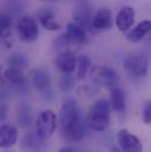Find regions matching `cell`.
Returning a JSON list of instances; mask_svg holds the SVG:
<instances>
[{"instance_id": "d6986e66", "label": "cell", "mask_w": 151, "mask_h": 152, "mask_svg": "<svg viewBox=\"0 0 151 152\" xmlns=\"http://www.w3.org/2000/svg\"><path fill=\"white\" fill-rule=\"evenodd\" d=\"M66 34L72 39L73 41H76L78 45H83L87 41V37H86V31L77 25L76 23H70L67 24V31H66Z\"/></svg>"}, {"instance_id": "30bf717a", "label": "cell", "mask_w": 151, "mask_h": 152, "mask_svg": "<svg viewBox=\"0 0 151 152\" xmlns=\"http://www.w3.org/2000/svg\"><path fill=\"white\" fill-rule=\"evenodd\" d=\"M135 23V10L131 6H124L116 17V26L120 32H126Z\"/></svg>"}, {"instance_id": "e0dca14e", "label": "cell", "mask_w": 151, "mask_h": 152, "mask_svg": "<svg viewBox=\"0 0 151 152\" xmlns=\"http://www.w3.org/2000/svg\"><path fill=\"white\" fill-rule=\"evenodd\" d=\"M54 46L57 48V51L59 53H64V52H72L75 53V51L80 46L78 45L76 41H73L66 33L59 36L57 40L54 41Z\"/></svg>"}, {"instance_id": "7a4b0ae2", "label": "cell", "mask_w": 151, "mask_h": 152, "mask_svg": "<svg viewBox=\"0 0 151 152\" xmlns=\"http://www.w3.org/2000/svg\"><path fill=\"white\" fill-rule=\"evenodd\" d=\"M111 117V105L105 98L98 99L91 107L89 113V125L92 130L97 132L104 131L110 123Z\"/></svg>"}, {"instance_id": "9c48e42d", "label": "cell", "mask_w": 151, "mask_h": 152, "mask_svg": "<svg viewBox=\"0 0 151 152\" xmlns=\"http://www.w3.org/2000/svg\"><path fill=\"white\" fill-rule=\"evenodd\" d=\"M73 18H75L73 23L81 26L84 30H86V27L90 26L92 18V7L87 0H79L77 2Z\"/></svg>"}, {"instance_id": "7c38bea8", "label": "cell", "mask_w": 151, "mask_h": 152, "mask_svg": "<svg viewBox=\"0 0 151 152\" xmlns=\"http://www.w3.org/2000/svg\"><path fill=\"white\" fill-rule=\"evenodd\" d=\"M18 130L12 125H0V148L10 149L18 142Z\"/></svg>"}, {"instance_id": "3957f363", "label": "cell", "mask_w": 151, "mask_h": 152, "mask_svg": "<svg viewBox=\"0 0 151 152\" xmlns=\"http://www.w3.org/2000/svg\"><path fill=\"white\" fill-rule=\"evenodd\" d=\"M149 58L143 53H132L129 54L124 60L125 72L132 78H144L148 73Z\"/></svg>"}, {"instance_id": "ba28073f", "label": "cell", "mask_w": 151, "mask_h": 152, "mask_svg": "<svg viewBox=\"0 0 151 152\" xmlns=\"http://www.w3.org/2000/svg\"><path fill=\"white\" fill-rule=\"evenodd\" d=\"M90 26L96 31H106L113 26V15L109 7L98 10L91 18Z\"/></svg>"}, {"instance_id": "f1b7e54d", "label": "cell", "mask_w": 151, "mask_h": 152, "mask_svg": "<svg viewBox=\"0 0 151 152\" xmlns=\"http://www.w3.org/2000/svg\"><path fill=\"white\" fill-rule=\"evenodd\" d=\"M112 152H123L120 149H117V148H113L112 149Z\"/></svg>"}, {"instance_id": "d4e9b609", "label": "cell", "mask_w": 151, "mask_h": 152, "mask_svg": "<svg viewBox=\"0 0 151 152\" xmlns=\"http://www.w3.org/2000/svg\"><path fill=\"white\" fill-rule=\"evenodd\" d=\"M142 119L145 124H150L151 123V103L148 102L145 103L144 107H143V113H142Z\"/></svg>"}, {"instance_id": "cb8c5ba5", "label": "cell", "mask_w": 151, "mask_h": 152, "mask_svg": "<svg viewBox=\"0 0 151 152\" xmlns=\"http://www.w3.org/2000/svg\"><path fill=\"white\" fill-rule=\"evenodd\" d=\"M12 30V19L7 14H0V32Z\"/></svg>"}, {"instance_id": "8fae6325", "label": "cell", "mask_w": 151, "mask_h": 152, "mask_svg": "<svg viewBox=\"0 0 151 152\" xmlns=\"http://www.w3.org/2000/svg\"><path fill=\"white\" fill-rule=\"evenodd\" d=\"M57 69L63 73H73L77 65V57L72 52L59 53L54 60Z\"/></svg>"}, {"instance_id": "5b68a950", "label": "cell", "mask_w": 151, "mask_h": 152, "mask_svg": "<svg viewBox=\"0 0 151 152\" xmlns=\"http://www.w3.org/2000/svg\"><path fill=\"white\" fill-rule=\"evenodd\" d=\"M90 76L97 85L105 88H112L118 85L119 81V76L117 72L109 66H92Z\"/></svg>"}, {"instance_id": "6da1fadb", "label": "cell", "mask_w": 151, "mask_h": 152, "mask_svg": "<svg viewBox=\"0 0 151 152\" xmlns=\"http://www.w3.org/2000/svg\"><path fill=\"white\" fill-rule=\"evenodd\" d=\"M59 124L62 136L65 140L79 142L83 139L85 133L84 118L75 99L64 102L59 114Z\"/></svg>"}, {"instance_id": "8992f818", "label": "cell", "mask_w": 151, "mask_h": 152, "mask_svg": "<svg viewBox=\"0 0 151 152\" xmlns=\"http://www.w3.org/2000/svg\"><path fill=\"white\" fill-rule=\"evenodd\" d=\"M17 33L20 40L25 42L36 41L39 36L38 23L31 15H24L19 19L17 25Z\"/></svg>"}, {"instance_id": "484cf974", "label": "cell", "mask_w": 151, "mask_h": 152, "mask_svg": "<svg viewBox=\"0 0 151 152\" xmlns=\"http://www.w3.org/2000/svg\"><path fill=\"white\" fill-rule=\"evenodd\" d=\"M6 115H7V106L0 103V123L5 120Z\"/></svg>"}, {"instance_id": "83f0119b", "label": "cell", "mask_w": 151, "mask_h": 152, "mask_svg": "<svg viewBox=\"0 0 151 152\" xmlns=\"http://www.w3.org/2000/svg\"><path fill=\"white\" fill-rule=\"evenodd\" d=\"M58 152H75V150L72 149V148H69V146H66V148H62Z\"/></svg>"}, {"instance_id": "4fadbf2b", "label": "cell", "mask_w": 151, "mask_h": 152, "mask_svg": "<svg viewBox=\"0 0 151 152\" xmlns=\"http://www.w3.org/2000/svg\"><path fill=\"white\" fill-rule=\"evenodd\" d=\"M38 19L41 26L47 31H58L62 26L56 18V13L51 8H44L39 12Z\"/></svg>"}, {"instance_id": "44dd1931", "label": "cell", "mask_w": 151, "mask_h": 152, "mask_svg": "<svg viewBox=\"0 0 151 152\" xmlns=\"http://www.w3.org/2000/svg\"><path fill=\"white\" fill-rule=\"evenodd\" d=\"M18 120H19V124L21 127H29L32 121L30 109L25 104H23L18 110Z\"/></svg>"}, {"instance_id": "f546056e", "label": "cell", "mask_w": 151, "mask_h": 152, "mask_svg": "<svg viewBox=\"0 0 151 152\" xmlns=\"http://www.w3.org/2000/svg\"><path fill=\"white\" fill-rule=\"evenodd\" d=\"M41 1H45V0H41Z\"/></svg>"}, {"instance_id": "52a82bcc", "label": "cell", "mask_w": 151, "mask_h": 152, "mask_svg": "<svg viewBox=\"0 0 151 152\" xmlns=\"http://www.w3.org/2000/svg\"><path fill=\"white\" fill-rule=\"evenodd\" d=\"M117 140L119 149L123 152H143V144L139 138L125 129H122L117 133Z\"/></svg>"}, {"instance_id": "603a6c76", "label": "cell", "mask_w": 151, "mask_h": 152, "mask_svg": "<svg viewBox=\"0 0 151 152\" xmlns=\"http://www.w3.org/2000/svg\"><path fill=\"white\" fill-rule=\"evenodd\" d=\"M75 86V78L72 73H64V76L59 80V87L64 92H69Z\"/></svg>"}, {"instance_id": "7402d4cb", "label": "cell", "mask_w": 151, "mask_h": 152, "mask_svg": "<svg viewBox=\"0 0 151 152\" xmlns=\"http://www.w3.org/2000/svg\"><path fill=\"white\" fill-rule=\"evenodd\" d=\"M7 64H8V66L12 67V69L23 70V69H25V67L27 66L29 61H27V59L25 58V56H23V54H13V56H11V57L8 58Z\"/></svg>"}, {"instance_id": "2e32d148", "label": "cell", "mask_w": 151, "mask_h": 152, "mask_svg": "<svg viewBox=\"0 0 151 152\" xmlns=\"http://www.w3.org/2000/svg\"><path fill=\"white\" fill-rule=\"evenodd\" d=\"M32 76V84L34 85V87L39 91H44L47 90L50 84H51V78L48 76V73L41 69H36L32 71L31 73Z\"/></svg>"}, {"instance_id": "4316f807", "label": "cell", "mask_w": 151, "mask_h": 152, "mask_svg": "<svg viewBox=\"0 0 151 152\" xmlns=\"http://www.w3.org/2000/svg\"><path fill=\"white\" fill-rule=\"evenodd\" d=\"M4 84H5V78H4V73H2L1 67H0V88H2Z\"/></svg>"}, {"instance_id": "ac0fdd59", "label": "cell", "mask_w": 151, "mask_h": 152, "mask_svg": "<svg viewBox=\"0 0 151 152\" xmlns=\"http://www.w3.org/2000/svg\"><path fill=\"white\" fill-rule=\"evenodd\" d=\"M4 78L11 83L12 85L21 88V87H25L26 86V78L24 76V73L21 72V70H18V69H12L10 67L8 70H6L4 72Z\"/></svg>"}, {"instance_id": "5bb4252c", "label": "cell", "mask_w": 151, "mask_h": 152, "mask_svg": "<svg viewBox=\"0 0 151 152\" xmlns=\"http://www.w3.org/2000/svg\"><path fill=\"white\" fill-rule=\"evenodd\" d=\"M150 20H143L126 33V38L131 42H138V41H141V40L145 38V36L150 32Z\"/></svg>"}, {"instance_id": "9a60e30c", "label": "cell", "mask_w": 151, "mask_h": 152, "mask_svg": "<svg viewBox=\"0 0 151 152\" xmlns=\"http://www.w3.org/2000/svg\"><path fill=\"white\" fill-rule=\"evenodd\" d=\"M111 109L117 112H123L126 107V97L122 88L114 86L111 88V100H110Z\"/></svg>"}, {"instance_id": "ffe728a7", "label": "cell", "mask_w": 151, "mask_h": 152, "mask_svg": "<svg viewBox=\"0 0 151 152\" xmlns=\"http://www.w3.org/2000/svg\"><path fill=\"white\" fill-rule=\"evenodd\" d=\"M91 67V60L87 56H79L77 58V65H76V70H77V76L79 79L85 78L86 73L89 72Z\"/></svg>"}, {"instance_id": "277c9868", "label": "cell", "mask_w": 151, "mask_h": 152, "mask_svg": "<svg viewBox=\"0 0 151 152\" xmlns=\"http://www.w3.org/2000/svg\"><path fill=\"white\" fill-rule=\"evenodd\" d=\"M58 124L57 114L51 110H45L39 113L36 120V133L41 140L48 139L56 131Z\"/></svg>"}]
</instances>
